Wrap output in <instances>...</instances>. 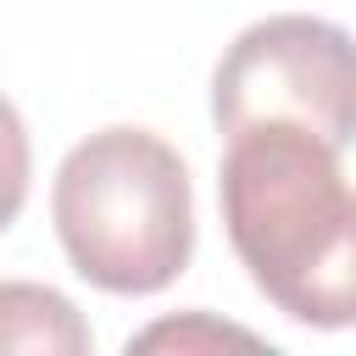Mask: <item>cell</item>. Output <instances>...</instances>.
<instances>
[{
	"label": "cell",
	"mask_w": 356,
	"mask_h": 356,
	"mask_svg": "<svg viewBox=\"0 0 356 356\" xmlns=\"http://www.w3.org/2000/svg\"><path fill=\"white\" fill-rule=\"evenodd\" d=\"M28 178H33V150H28V128L17 117V106L0 95V234L17 222L22 200H28Z\"/></svg>",
	"instance_id": "obj_6"
},
{
	"label": "cell",
	"mask_w": 356,
	"mask_h": 356,
	"mask_svg": "<svg viewBox=\"0 0 356 356\" xmlns=\"http://www.w3.org/2000/svg\"><path fill=\"white\" fill-rule=\"evenodd\" d=\"M50 217L72 273L106 295H156L195 256L189 167L150 128L78 139L56 167Z\"/></svg>",
	"instance_id": "obj_2"
},
{
	"label": "cell",
	"mask_w": 356,
	"mask_h": 356,
	"mask_svg": "<svg viewBox=\"0 0 356 356\" xmlns=\"http://www.w3.org/2000/svg\"><path fill=\"white\" fill-rule=\"evenodd\" d=\"M89 323L78 317V306L50 289V284H28V278H0V356L28 350V356H83Z\"/></svg>",
	"instance_id": "obj_4"
},
{
	"label": "cell",
	"mask_w": 356,
	"mask_h": 356,
	"mask_svg": "<svg viewBox=\"0 0 356 356\" xmlns=\"http://www.w3.org/2000/svg\"><path fill=\"white\" fill-rule=\"evenodd\" d=\"M211 117L228 134L250 122H300L334 150L356 145V39L339 22L284 11L250 22L211 72Z\"/></svg>",
	"instance_id": "obj_3"
},
{
	"label": "cell",
	"mask_w": 356,
	"mask_h": 356,
	"mask_svg": "<svg viewBox=\"0 0 356 356\" xmlns=\"http://www.w3.org/2000/svg\"><path fill=\"white\" fill-rule=\"evenodd\" d=\"M222 228L250 284L306 328H356V189L339 150L300 122L228 134Z\"/></svg>",
	"instance_id": "obj_1"
},
{
	"label": "cell",
	"mask_w": 356,
	"mask_h": 356,
	"mask_svg": "<svg viewBox=\"0 0 356 356\" xmlns=\"http://www.w3.org/2000/svg\"><path fill=\"white\" fill-rule=\"evenodd\" d=\"M217 345H245V350H256L261 339H256L250 328L217 323V317H206V312L167 317V323H156V328H145V334L128 339V350H217Z\"/></svg>",
	"instance_id": "obj_5"
}]
</instances>
